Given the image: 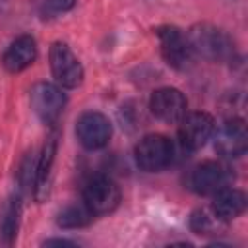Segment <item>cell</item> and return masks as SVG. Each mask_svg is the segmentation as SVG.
<instances>
[{"label":"cell","mask_w":248,"mask_h":248,"mask_svg":"<svg viewBox=\"0 0 248 248\" xmlns=\"http://www.w3.org/2000/svg\"><path fill=\"white\" fill-rule=\"evenodd\" d=\"M186 39L190 43L192 52H196L207 60H213V62L227 60L234 52V46H232V41L229 39V35L213 25H207V23L194 25L188 31Z\"/></svg>","instance_id":"1"},{"label":"cell","mask_w":248,"mask_h":248,"mask_svg":"<svg viewBox=\"0 0 248 248\" xmlns=\"http://www.w3.org/2000/svg\"><path fill=\"white\" fill-rule=\"evenodd\" d=\"M136 163L145 172H159L167 169L172 161L174 147L172 141L163 134H149L136 145Z\"/></svg>","instance_id":"2"},{"label":"cell","mask_w":248,"mask_h":248,"mask_svg":"<svg viewBox=\"0 0 248 248\" xmlns=\"http://www.w3.org/2000/svg\"><path fill=\"white\" fill-rule=\"evenodd\" d=\"M48 60H50L52 76L58 85L74 89L83 81V66L66 43L62 41L52 43L48 50Z\"/></svg>","instance_id":"3"},{"label":"cell","mask_w":248,"mask_h":248,"mask_svg":"<svg viewBox=\"0 0 248 248\" xmlns=\"http://www.w3.org/2000/svg\"><path fill=\"white\" fill-rule=\"evenodd\" d=\"M120 202V190L107 174L91 176L83 186V203L93 215H105L116 209Z\"/></svg>","instance_id":"4"},{"label":"cell","mask_w":248,"mask_h":248,"mask_svg":"<svg viewBox=\"0 0 248 248\" xmlns=\"http://www.w3.org/2000/svg\"><path fill=\"white\" fill-rule=\"evenodd\" d=\"M232 178L234 176L227 165L217 163V161H203L190 170L188 186L192 192L200 196H211L227 188Z\"/></svg>","instance_id":"5"},{"label":"cell","mask_w":248,"mask_h":248,"mask_svg":"<svg viewBox=\"0 0 248 248\" xmlns=\"http://www.w3.org/2000/svg\"><path fill=\"white\" fill-rule=\"evenodd\" d=\"M64 105H66V95L58 85L41 81L31 87V107L45 124L52 126L60 118Z\"/></svg>","instance_id":"6"},{"label":"cell","mask_w":248,"mask_h":248,"mask_svg":"<svg viewBox=\"0 0 248 248\" xmlns=\"http://www.w3.org/2000/svg\"><path fill=\"white\" fill-rule=\"evenodd\" d=\"M76 136H78V141L85 147V149H101L108 143L110 136H112V126H110V120L97 112V110H89V112H83L79 118H78V124H76Z\"/></svg>","instance_id":"7"},{"label":"cell","mask_w":248,"mask_h":248,"mask_svg":"<svg viewBox=\"0 0 248 248\" xmlns=\"http://www.w3.org/2000/svg\"><path fill=\"white\" fill-rule=\"evenodd\" d=\"M213 132H215V120L211 114L202 112V110L190 112L180 118L178 140L184 149L196 151V149L203 147L207 143V140H211Z\"/></svg>","instance_id":"8"},{"label":"cell","mask_w":248,"mask_h":248,"mask_svg":"<svg viewBox=\"0 0 248 248\" xmlns=\"http://www.w3.org/2000/svg\"><path fill=\"white\" fill-rule=\"evenodd\" d=\"M157 37H159V43H161L163 58L167 60L169 66H172L176 70H182L190 64L194 52L190 48V43H188L186 35L178 27L163 25V27L157 29Z\"/></svg>","instance_id":"9"},{"label":"cell","mask_w":248,"mask_h":248,"mask_svg":"<svg viewBox=\"0 0 248 248\" xmlns=\"http://www.w3.org/2000/svg\"><path fill=\"white\" fill-rule=\"evenodd\" d=\"M149 108L155 118L163 122H180V118L186 114L188 101L176 87H161L151 93L149 97Z\"/></svg>","instance_id":"10"},{"label":"cell","mask_w":248,"mask_h":248,"mask_svg":"<svg viewBox=\"0 0 248 248\" xmlns=\"http://www.w3.org/2000/svg\"><path fill=\"white\" fill-rule=\"evenodd\" d=\"M248 145V134H246V124L242 118H229L221 124L215 136V149L219 155L227 159H236L244 155Z\"/></svg>","instance_id":"11"},{"label":"cell","mask_w":248,"mask_h":248,"mask_svg":"<svg viewBox=\"0 0 248 248\" xmlns=\"http://www.w3.org/2000/svg\"><path fill=\"white\" fill-rule=\"evenodd\" d=\"M37 58V43L31 35H21L16 41L10 43V46L6 48L4 56H2V66L10 72V74H17L23 72L25 68H29Z\"/></svg>","instance_id":"12"},{"label":"cell","mask_w":248,"mask_h":248,"mask_svg":"<svg viewBox=\"0 0 248 248\" xmlns=\"http://www.w3.org/2000/svg\"><path fill=\"white\" fill-rule=\"evenodd\" d=\"M213 203H211V209H213V215L221 221H231V219H236L244 209H246V196L242 190H236V188H223L219 190L217 194H213Z\"/></svg>","instance_id":"13"},{"label":"cell","mask_w":248,"mask_h":248,"mask_svg":"<svg viewBox=\"0 0 248 248\" xmlns=\"http://www.w3.org/2000/svg\"><path fill=\"white\" fill-rule=\"evenodd\" d=\"M54 155H56V138L50 136L46 141H45V147H43V153L37 161V172H35V198L41 202L45 200L46 192H48V178H50V169H52V163H54Z\"/></svg>","instance_id":"14"},{"label":"cell","mask_w":248,"mask_h":248,"mask_svg":"<svg viewBox=\"0 0 248 248\" xmlns=\"http://www.w3.org/2000/svg\"><path fill=\"white\" fill-rule=\"evenodd\" d=\"M19 217H21V200L19 196H10L0 207V234L10 244L14 242L17 229H19Z\"/></svg>","instance_id":"15"},{"label":"cell","mask_w":248,"mask_h":248,"mask_svg":"<svg viewBox=\"0 0 248 248\" xmlns=\"http://www.w3.org/2000/svg\"><path fill=\"white\" fill-rule=\"evenodd\" d=\"M91 219H93V213L85 207V203H81V205L72 203V205H66L58 213L56 223L64 229H79V227H85Z\"/></svg>","instance_id":"16"},{"label":"cell","mask_w":248,"mask_h":248,"mask_svg":"<svg viewBox=\"0 0 248 248\" xmlns=\"http://www.w3.org/2000/svg\"><path fill=\"white\" fill-rule=\"evenodd\" d=\"M190 229H192L196 234H207V232L213 231V221H211V217H209L205 211L198 209V211H194L192 217H190Z\"/></svg>","instance_id":"17"},{"label":"cell","mask_w":248,"mask_h":248,"mask_svg":"<svg viewBox=\"0 0 248 248\" xmlns=\"http://www.w3.org/2000/svg\"><path fill=\"white\" fill-rule=\"evenodd\" d=\"M74 4H76V0H46L45 2V8L50 10L52 14H60V12L70 10Z\"/></svg>","instance_id":"18"},{"label":"cell","mask_w":248,"mask_h":248,"mask_svg":"<svg viewBox=\"0 0 248 248\" xmlns=\"http://www.w3.org/2000/svg\"><path fill=\"white\" fill-rule=\"evenodd\" d=\"M45 246H74V242L70 240H60V238H54V240H46Z\"/></svg>","instance_id":"19"}]
</instances>
